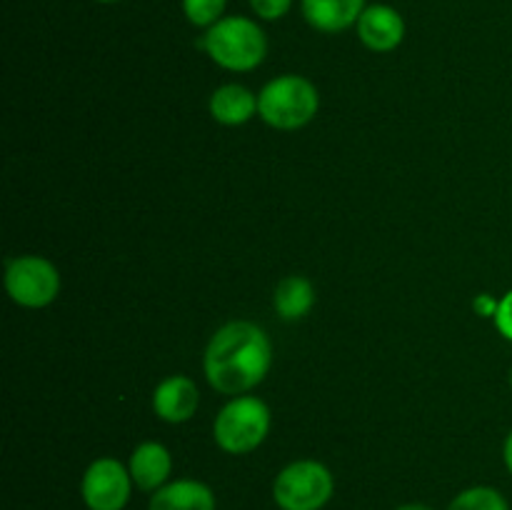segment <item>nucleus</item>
<instances>
[{"mask_svg":"<svg viewBox=\"0 0 512 510\" xmlns=\"http://www.w3.org/2000/svg\"><path fill=\"white\" fill-rule=\"evenodd\" d=\"M135 483L118 458H95L80 478V498L88 510H123Z\"/></svg>","mask_w":512,"mask_h":510,"instance_id":"nucleus-7","label":"nucleus"},{"mask_svg":"<svg viewBox=\"0 0 512 510\" xmlns=\"http://www.w3.org/2000/svg\"><path fill=\"white\" fill-rule=\"evenodd\" d=\"M93 3H100V5H115V3H123V0H93Z\"/></svg>","mask_w":512,"mask_h":510,"instance_id":"nucleus-21","label":"nucleus"},{"mask_svg":"<svg viewBox=\"0 0 512 510\" xmlns=\"http://www.w3.org/2000/svg\"><path fill=\"white\" fill-rule=\"evenodd\" d=\"M315 305V288L308 278L303 275H288L278 283L273 295L275 313L283 320L293 323V320L305 318Z\"/></svg>","mask_w":512,"mask_h":510,"instance_id":"nucleus-14","label":"nucleus"},{"mask_svg":"<svg viewBox=\"0 0 512 510\" xmlns=\"http://www.w3.org/2000/svg\"><path fill=\"white\" fill-rule=\"evenodd\" d=\"M335 493V478L320 460H295L273 480V500L280 510H323Z\"/></svg>","mask_w":512,"mask_h":510,"instance_id":"nucleus-5","label":"nucleus"},{"mask_svg":"<svg viewBox=\"0 0 512 510\" xmlns=\"http://www.w3.org/2000/svg\"><path fill=\"white\" fill-rule=\"evenodd\" d=\"M510 388H512V370H510Z\"/></svg>","mask_w":512,"mask_h":510,"instance_id":"nucleus-22","label":"nucleus"},{"mask_svg":"<svg viewBox=\"0 0 512 510\" xmlns=\"http://www.w3.org/2000/svg\"><path fill=\"white\" fill-rule=\"evenodd\" d=\"M448 510H510L508 498L498 488L490 485H473L465 488L450 500Z\"/></svg>","mask_w":512,"mask_h":510,"instance_id":"nucleus-15","label":"nucleus"},{"mask_svg":"<svg viewBox=\"0 0 512 510\" xmlns=\"http://www.w3.org/2000/svg\"><path fill=\"white\" fill-rule=\"evenodd\" d=\"M503 460H505V468H508V473L512 475V430L508 433V438H505V445H503Z\"/></svg>","mask_w":512,"mask_h":510,"instance_id":"nucleus-19","label":"nucleus"},{"mask_svg":"<svg viewBox=\"0 0 512 510\" xmlns=\"http://www.w3.org/2000/svg\"><path fill=\"white\" fill-rule=\"evenodd\" d=\"M200 408V393L188 375H170L153 390V410L165 423H188Z\"/></svg>","mask_w":512,"mask_h":510,"instance_id":"nucleus-9","label":"nucleus"},{"mask_svg":"<svg viewBox=\"0 0 512 510\" xmlns=\"http://www.w3.org/2000/svg\"><path fill=\"white\" fill-rule=\"evenodd\" d=\"M215 493L203 480H170L163 488L150 493L148 510H215Z\"/></svg>","mask_w":512,"mask_h":510,"instance_id":"nucleus-12","label":"nucleus"},{"mask_svg":"<svg viewBox=\"0 0 512 510\" xmlns=\"http://www.w3.org/2000/svg\"><path fill=\"white\" fill-rule=\"evenodd\" d=\"M365 8L368 0H300L305 23L328 35L355 28Z\"/></svg>","mask_w":512,"mask_h":510,"instance_id":"nucleus-11","label":"nucleus"},{"mask_svg":"<svg viewBox=\"0 0 512 510\" xmlns=\"http://www.w3.org/2000/svg\"><path fill=\"white\" fill-rule=\"evenodd\" d=\"M495 328L503 338H508L512 343V290L503 295V300L498 303V310H495Z\"/></svg>","mask_w":512,"mask_h":510,"instance_id":"nucleus-18","label":"nucleus"},{"mask_svg":"<svg viewBox=\"0 0 512 510\" xmlns=\"http://www.w3.org/2000/svg\"><path fill=\"white\" fill-rule=\"evenodd\" d=\"M250 10L255 13V18L265 20V23H273V20L285 18L293 8L295 0H248Z\"/></svg>","mask_w":512,"mask_h":510,"instance_id":"nucleus-17","label":"nucleus"},{"mask_svg":"<svg viewBox=\"0 0 512 510\" xmlns=\"http://www.w3.org/2000/svg\"><path fill=\"white\" fill-rule=\"evenodd\" d=\"M130 478H133L135 488L143 493H155L170 483V473H173V455L158 440H145L133 450L128 460Z\"/></svg>","mask_w":512,"mask_h":510,"instance_id":"nucleus-10","label":"nucleus"},{"mask_svg":"<svg viewBox=\"0 0 512 510\" xmlns=\"http://www.w3.org/2000/svg\"><path fill=\"white\" fill-rule=\"evenodd\" d=\"M273 365L268 333L250 320H230L210 338L203 355V373L218 393L248 395Z\"/></svg>","mask_w":512,"mask_h":510,"instance_id":"nucleus-1","label":"nucleus"},{"mask_svg":"<svg viewBox=\"0 0 512 510\" xmlns=\"http://www.w3.org/2000/svg\"><path fill=\"white\" fill-rule=\"evenodd\" d=\"M180 8H183L185 20H188L190 25L208 30L210 25H215L218 20L225 18L228 0H180Z\"/></svg>","mask_w":512,"mask_h":510,"instance_id":"nucleus-16","label":"nucleus"},{"mask_svg":"<svg viewBox=\"0 0 512 510\" xmlns=\"http://www.w3.org/2000/svg\"><path fill=\"white\" fill-rule=\"evenodd\" d=\"M198 45L215 65L230 73L255 70L268 55V35L258 20L245 15H225L205 30Z\"/></svg>","mask_w":512,"mask_h":510,"instance_id":"nucleus-2","label":"nucleus"},{"mask_svg":"<svg viewBox=\"0 0 512 510\" xmlns=\"http://www.w3.org/2000/svg\"><path fill=\"white\" fill-rule=\"evenodd\" d=\"M355 33L360 43L373 53H390L405 40V18L393 5L373 3L363 10Z\"/></svg>","mask_w":512,"mask_h":510,"instance_id":"nucleus-8","label":"nucleus"},{"mask_svg":"<svg viewBox=\"0 0 512 510\" xmlns=\"http://www.w3.org/2000/svg\"><path fill=\"white\" fill-rule=\"evenodd\" d=\"M320 95L308 78L285 73L263 85L258 93V115L275 130H300L318 115Z\"/></svg>","mask_w":512,"mask_h":510,"instance_id":"nucleus-3","label":"nucleus"},{"mask_svg":"<svg viewBox=\"0 0 512 510\" xmlns=\"http://www.w3.org/2000/svg\"><path fill=\"white\" fill-rule=\"evenodd\" d=\"M210 115L220 125H245L258 115V95L240 83L220 85L210 95Z\"/></svg>","mask_w":512,"mask_h":510,"instance_id":"nucleus-13","label":"nucleus"},{"mask_svg":"<svg viewBox=\"0 0 512 510\" xmlns=\"http://www.w3.org/2000/svg\"><path fill=\"white\" fill-rule=\"evenodd\" d=\"M5 290L20 308H48L60 295V273L48 258L18 255L5 263Z\"/></svg>","mask_w":512,"mask_h":510,"instance_id":"nucleus-6","label":"nucleus"},{"mask_svg":"<svg viewBox=\"0 0 512 510\" xmlns=\"http://www.w3.org/2000/svg\"><path fill=\"white\" fill-rule=\"evenodd\" d=\"M395 510H433V508H430V505H425V503H405V505H400V508H395Z\"/></svg>","mask_w":512,"mask_h":510,"instance_id":"nucleus-20","label":"nucleus"},{"mask_svg":"<svg viewBox=\"0 0 512 510\" xmlns=\"http://www.w3.org/2000/svg\"><path fill=\"white\" fill-rule=\"evenodd\" d=\"M270 433V408L255 395H235L213 420V438L228 455H248Z\"/></svg>","mask_w":512,"mask_h":510,"instance_id":"nucleus-4","label":"nucleus"}]
</instances>
